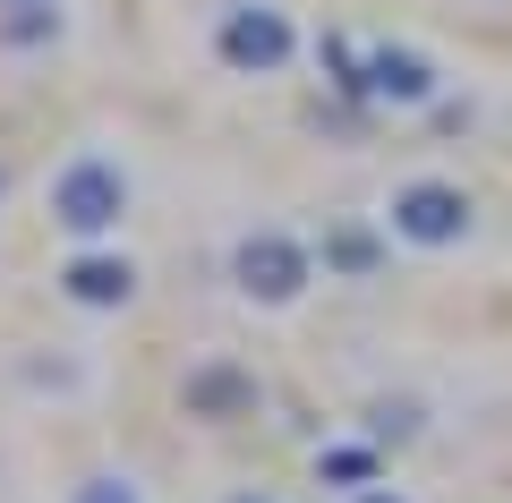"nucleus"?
<instances>
[{
    "label": "nucleus",
    "mask_w": 512,
    "mask_h": 503,
    "mask_svg": "<svg viewBox=\"0 0 512 503\" xmlns=\"http://www.w3.org/2000/svg\"><path fill=\"white\" fill-rule=\"evenodd\" d=\"M43 205H52V222L69 239H86V248H94V239H111L128 222V171L111 154H69L52 171V188H43Z\"/></svg>",
    "instance_id": "nucleus-1"
},
{
    "label": "nucleus",
    "mask_w": 512,
    "mask_h": 503,
    "mask_svg": "<svg viewBox=\"0 0 512 503\" xmlns=\"http://www.w3.org/2000/svg\"><path fill=\"white\" fill-rule=\"evenodd\" d=\"M308 282H316V248L291 231H248L231 248V290L248 307H291Z\"/></svg>",
    "instance_id": "nucleus-2"
},
{
    "label": "nucleus",
    "mask_w": 512,
    "mask_h": 503,
    "mask_svg": "<svg viewBox=\"0 0 512 503\" xmlns=\"http://www.w3.org/2000/svg\"><path fill=\"white\" fill-rule=\"evenodd\" d=\"M214 52H222V69H239V77H274L282 60L299 52V35H291L282 9H265V0H231L214 18Z\"/></svg>",
    "instance_id": "nucleus-3"
},
{
    "label": "nucleus",
    "mask_w": 512,
    "mask_h": 503,
    "mask_svg": "<svg viewBox=\"0 0 512 503\" xmlns=\"http://www.w3.org/2000/svg\"><path fill=\"white\" fill-rule=\"evenodd\" d=\"M470 214H478V205L461 197L453 180H410V188H393V231H402L410 248H461V239H470Z\"/></svg>",
    "instance_id": "nucleus-4"
},
{
    "label": "nucleus",
    "mask_w": 512,
    "mask_h": 503,
    "mask_svg": "<svg viewBox=\"0 0 512 503\" xmlns=\"http://www.w3.org/2000/svg\"><path fill=\"white\" fill-rule=\"evenodd\" d=\"M256 401H265V384L239 359H197L180 376V410L205 418V427H239V418H256Z\"/></svg>",
    "instance_id": "nucleus-5"
},
{
    "label": "nucleus",
    "mask_w": 512,
    "mask_h": 503,
    "mask_svg": "<svg viewBox=\"0 0 512 503\" xmlns=\"http://www.w3.org/2000/svg\"><path fill=\"white\" fill-rule=\"evenodd\" d=\"M427 94H436V60L410 52V43H367L359 60V103L376 111H419Z\"/></svg>",
    "instance_id": "nucleus-6"
},
{
    "label": "nucleus",
    "mask_w": 512,
    "mask_h": 503,
    "mask_svg": "<svg viewBox=\"0 0 512 503\" xmlns=\"http://www.w3.org/2000/svg\"><path fill=\"white\" fill-rule=\"evenodd\" d=\"M60 299H69V307H94V316H103V307H128V299H137V265H128L120 248L94 239V248H77L69 265H60Z\"/></svg>",
    "instance_id": "nucleus-7"
},
{
    "label": "nucleus",
    "mask_w": 512,
    "mask_h": 503,
    "mask_svg": "<svg viewBox=\"0 0 512 503\" xmlns=\"http://www.w3.org/2000/svg\"><path fill=\"white\" fill-rule=\"evenodd\" d=\"M316 478L325 486H367L376 478V444H325L316 452Z\"/></svg>",
    "instance_id": "nucleus-8"
},
{
    "label": "nucleus",
    "mask_w": 512,
    "mask_h": 503,
    "mask_svg": "<svg viewBox=\"0 0 512 503\" xmlns=\"http://www.w3.org/2000/svg\"><path fill=\"white\" fill-rule=\"evenodd\" d=\"M52 35H60V9H52V0H9L0 43H52Z\"/></svg>",
    "instance_id": "nucleus-9"
},
{
    "label": "nucleus",
    "mask_w": 512,
    "mask_h": 503,
    "mask_svg": "<svg viewBox=\"0 0 512 503\" xmlns=\"http://www.w3.org/2000/svg\"><path fill=\"white\" fill-rule=\"evenodd\" d=\"M325 265L333 273H376V239L367 231H325Z\"/></svg>",
    "instance_id": "nucleus-10"
},
{
    "label": "nucleus",
    "mask_w": 512,
    "mask_h": 503,
    "mask_svg": "<svg viewBox=\"0 0 512 503\" xmlns=\"http://www.w3.org/2000/svg\"><path fill=\"white\" fill-rule=\"evenodd\" d=\"M367 435H376V444H410V435H419V401H376V410H367Z\"/></svg>",
    "instance_id": "nucleus-11"
},
{
    "label": "nucleus",
    "mask_w": 512,
    "mask_h": 503,
    "mask_svg": "<svg viewBox=\"0 0 512 503\" xmlns=\"http://www.w3.org/2000/svg\"><path fill=\"white\" fill-rule=\"evenodd\" d=\"M69 503H146V495H137V478H120V469H94V478L69 486Z\"/></svg>",
    "instance_id": "nucleus-12"
},
{
    "label": "nucleus",
    "mask_w": 512,
    "mask_h": 503,
    "mask_svg": "<svg viewBox=\"0 0 512 503\" xmlns=\"http://www.w3.org/2000/svg\"><path fill=\"white\" fill-rule=\"evenodd\" d=\"M222 503H274V495H265V486H239V495H222Z\"/></svg>",
    "instance_id": "nucleus-13"
},
{
    "label": "nucleus",
    "mask_w": 512,
    "mask_h": 503,
    "mask_svg": "<svg viewBox=\"0 0 512 503\" xmlns=\"http://www.w3.org/2000/svg\"><path fill=\"white\" fill-rule=\"evenodd\" d=\"M350 503H402V495H384V486H359V495H350Z\"/></svg>",
    "instance_id": "nucleus-14"
},
{
    "label": "nucleus",
    "mask_w": 512,
    "mask_h": 503,
    "mask_svg": "<svg viewBox=\"0 0 512 503\" xmlns=\"http://www.w3.org/2000/svg\"><path fill=\"white\" fill-rule=\"evenodd\" d=\"M0 9H9V0H0Z\"/></svg>",
    "instance_id": "nucleus-15"
}]
</instances>
